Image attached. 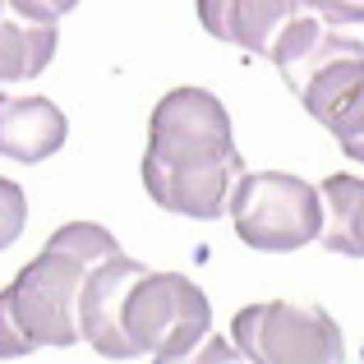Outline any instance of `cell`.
Instances as JSON below:
<instances>
[{"label":"cell","instance_id":"5b68a950","mask_svg":"<svg viewBox=\"0 0 364 364\" xmlns=\"http://www.w3.org/2000/svg\"><path fill=\"white\" fill-rule=\"evenodd\" d=\"M231 226L249 249L291 254L318 240L323 194L286 171H245L231 189Z\"/></svg>","mask_w":364,"mask_h":364},{"label":"cell","instance_id":"8fae6325","mask_svg":"<svg viewBox=\"0 0 364 364\" xmlns=\"http://www.w3.org/2000/svg\"><path fill=\"white\" fill-rule=\"evenodd\" d=\"M318 194L328 203V222H323L318 240L332 254L364 258V176H328Z\"/></svg>","mask_w":364,"mask_h":364},{"label":"cell","instance_id":"9c48e42d","mask_svg":"<svg viewBox=\"0 0 364 364\" xmlns=\"http://www.w3.org/2000/svg\"><path fill=\"white\" fill-rule=\"evenodd\" d=\"M300 0H198V23L226 46L267 55L282 28L300 14Z\"/></svg>","mask_w":364,"mask_h":364},{"label":"cell","instance_id":"277c9868","mask_svg":"<svg viewBox=\"0 0 364 364\" xmlns=\"http://www.w3.org/2000/svg\"><path fill=\"white\" fill-rule=\"evenodd\" d=\"M213 332V304L185 272L143 267L124 300V337L134 360H185Z\"/></svg>","mask_w":364,"mask_h":364},{"label":"cell","instance_id":"7a4b0ae2","mask_svg":"<svg viewBox=\"0 0 364 364\" xmlns=\"http://www.w3.org/2000/svg\"><path fill=\"white\" fill-rule=\"evenodd\" d=\"M124 249L97 222H70L42 245V254L0 291V360L33 355L42 346H74L79 332V295L102 258Z\"/></svg>","mask_w":364,"mask_h":364},{"label":"cell","instance_id":"9a60e30c","mask_svg":"<svg viewBox=\"0 0 364 364\" xmlns=\"http://www.w3.org/2000/svg\"><path fill=\"white\" fill-rule=\"evenodd\" d=\"M360 355H364V350H360Z\"/></svg>","mask_w":364,"mask_h":364},{"label":"cell","instance_id":"7c38bea8","mask_svg":"<svg viewBox=\"0 0 364 364\" xmlns=\"http://www.w3.org/2000/svg\"><path fill=\"white\" fill-rule=\"evenodd\" d=\"M23 226H28V198H23V189H18L14 180L0 176V254L23 235Z\"/></svg>","mask_w":364,"mask_h":364},{"label":"cell","instance_id":"8992f818","mask_svg":"<svg viewBox=\"0 0 364 364\" xmlns=\"http://www.w3.org/2000/svg\"><path fill=\"white\" fill-rule=\"evenodd\" d=\"M235 350L258 364H332L346 355L341 328L323 304L263 300L231 318Z\"/></svg>","mask_w":364,"mask_h":364},{"label":"cell","instance_id":"30bf717a","mask_svg":"<svg viewBox=\"0 0 364 364\" xmlns=\"http://www.w3.org/2000/svg\"><path fill=\"white\" fill-rule=\"evenodd\" d=\"M70 120L51 97H0V157L9 161H46L65 148Z\"/></svg>","mask_w":364,"mask_h":364},{"label":"cell","instance_id":"5bb4252c","mask_svg":"<svg viewBox=\"0 0 364 364\" xmlns=\"http://www.w3.org/2000/svg\"><path fill=\"white\" fill-rule=\"evenodd\" d=\"M37 5H46V9H51V14H70V9L79 5V0H37Z\"/></svg>","mask_w":364,"mask_h":364},{"label":"cell","instance_id":"4fadbf2b","mask_svg":"<svg viewBox=\"0 0 364 364\" xmlns=\"http://www.w3.org/2000/svg\"><path fill=\"white\" fill-rule=\"evenodd\" d=\"M309 14L328 18V23L346 28V23H364V0H300Z\"/></svg>","mask_w":364,"mask_h":364},{"label":"cell","instance_id":"6da1fadb","mask_svg":"<svg viewBox=\"0 0 364 364\" xmlns=\"http://www.w3.org/2000/svg\"><path fill=\"white\" fill-rule=\"evenodd\" d=\"M245 176L231 116L208 88H171L152 107L143 189L157 208L194 222H213L231 208V189Z\"/></svg>","mask_w":364,"mask_h":364},{"label":"cell","instance_id":"3957f363","mask_svg":"<svg viewBox=\"0 0 364 364\" xmlns=\"http://www.w3.org/2000/svg\"><path fill=\"white\" fill-rule=\"evenodd\" d=\"M267 60L282 70L304 111L341 143V152L364 161V42L300 9L272 42Z\"/></svg>","mask_w":364,"mask_h":364},{"label":"cell","instance_id":"52a82bcc","mask_svg":"<svg viewBox=\"0 0 364 364\" xmlns=\"http://www.w3.org/2000/svg\"><path fill=\"white\" fill-rule=\"evenodd\" d=\"M139 272H143L139 258L116 254V258H102L88 272V282H83L79 332H83V341L107 360H134L129 337H124V300H129V286H134Z\"/></svg>","mask_w":364,"mask_h":364},{"label":"cell","instance_id":"ba28073f","mask_svg":"<svg viewBox=\"0 0 364 364\" xmlns=\"http://www.w3.org/2000/svg\"><path fill=\"white\" fill-rule=\"evenodd\" d=\"M60 14L37 0H0V88L37 79L55 60Z\"/></svg>","mask_w":364,"mask_h":364}]
</instances>
